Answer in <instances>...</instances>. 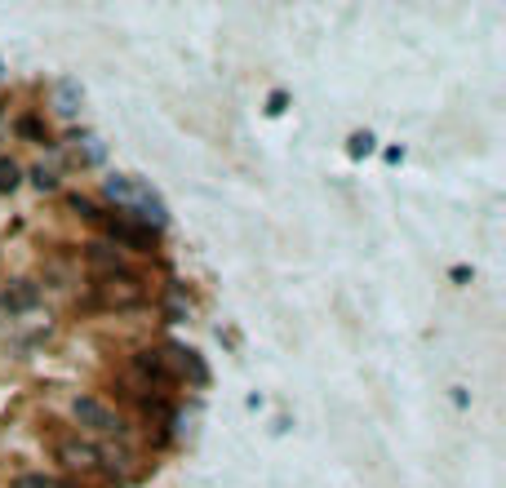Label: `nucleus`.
Here are the masks:
<instances>
[{
  "label": "nucleus",
  "instance_id": "9d476101",
  "mask_svg": "<svg viewBox=\"0 0 506 488\" xmlns=\"http://www.w3.org/2000/svg\"><path fill=\"white\" fill-rule=\"evenodd\" d=\"M54 107H58L63 116H71V111L80 107V85H76V80H58V85H54Z\"/></svg>",
  "mask_w": 506,
  "mask_h": 488
},
{
  "label": "nucleus",
  "instance_id": "0eeeda50",
  "mask_svg": "<svg viewBox=\"0 0 506 488\" xmlns=\"http://www.w3.org/2000/svg\"><path fill=\"white\" fill-rule=\"evenodd\" d=\"M102 191H107V200H111V205L134 209L138 200L147 196V182H142V178H129V174H116V178H107V182H102Z\"/></svg>",
  "mask_w": 506,
  "mask_h": 488
},
{
  "label": "nucleus",
  "instance_id": "39448f33",
  "mask_svg": "<svg viewBox=\"0 0 506 488\" xmlns=\"http://www.w3.org/2000/svg\"><path fill=\"white\" fill-rule=\"evenodd\" d=\"M134 373H138V378H142L147 386H151L156 395H160L165 386H173V382H178V378H173V369H169L165 351H151V347L134 351Z\"/></svg>",
  "mask_w": 506,
  "mask_h": 488
},
{
  "label": "nucleus",
  "instance_id": "a211bd4d",
  "mask_svg": "<svg viewBox=\"0 0 506 488\" xmlns=\"http://www.w3.org/2000/svg\"><path fill=\"white\" fill-rule=\"evenodd\" d=\"M284 107H289V94H284V89H275V94L267 98V111H271V116H280Z\"/></svg>",
  "mask_w": 506,
  "mask_h": 488
},
{
  "label": "nucleus",
  "instance_id": "f8f14e48",
  "mask_svg": "<svg viewBox=\"0 0 506 488\" xmlns=\"http://www.w3.org/2000/svg\"><path fill=\"white\" fill-rule=\"evenodd\" d=\"M102 156H107V151H102L98 138H76V160H80V165H102Z\"/></svg>",
  "mask_w": 506,
  "mask_h": 488
},
{
  "label": "nucleus",
  "instance_id": "1a4fd4ad",
  "mask_svg": "<svg viewBox=\"0 0 506 488\" xmlns=\"http://www.w3.org/2000/svg\"><path fill=\"white\" fill-rule=\"evenodd\" d=\"M36 302H40V284H36V280H9L5 293H0V307H5V311H32Z\"/></svg>",
  "mask_w": 506,
  "mask_h": 488
},
{
  "label": "nucleus",
  "instance_id": "f3484780",
  "mask_svg": "<svg viewBox=\"0 0 506 488\" xmlns=\"http://www.w3.org/2000/svg\"><path fill=\"white\" fill-rule=\"evenodd\" d=\"M18 134L32 142H49V134H45V125L36 120V116H18Z\"/></svg>",
  "mask_w": 506,
  "mask_h": 488
},
{
  "label": "nucleus",
  "instance_id": "dca6fc26",
  "mask_svg": "<svg viewBox=\"0 0 506 488\" xmlns=\"http://www.w3.org/2000/svg\"><path fill=\"white\" fill-rule=\"evenodd\" d=\"M369 151H373V134H369V129H365V134H351V142H346V156H351V160H365Z\"/></svg>",
  "mask_w": 506,
  "mask_h": 488
},
{
  "label": "nucleus",
  "instance_id": "20e7f679",
  "mask_svg": "<svg viewBox=\"0 0 506 488\" xmlns=\"http://www.w3.org/2000/svg\"><path fill=\"white\" fill-rule=\"evenodd\" d=\"M102 227H107V236L116 240V249H134V253H151V249H156V231H147L142 222L125 218V213L102 218Z\"/></svg>",
  "mask_w": 506,
  "mask_h": 488
},
{
  "label": "nucleus",
  "instance_id": "f03ea898",
  "mask_svg": "<svg viewBox=\"0 0 506 488\" xmlns=\"http://www.w3.org/2000/svg\"><path fill=\"white\" fill-rule=\"evenodd\" d=\"M71 418L80 422L85 431H94V435H125L120 413H116L111 404H102L98 395H76V400H71Z\"/></svg>",
  "mask_w": 506,
  "mask_h": 488
},
{
  "label": "nucleus",
  "instance_id": "ddd939ff",
  "mask_svg": "<svg viewBox=\"0 0 506 488\" xmlns=\"http://www.w3.org/2000/svg\"><path fill=\"white\" fill-rule=\"evenodd\" d=\"M67 205H71V213H80L85 222H102V218H107V213H102L89 196H80V191H76V196H67Z\"/></svg>",
  "mask_w": 506,
  "mask_h": 488
},
{
  "label": "nucleus",
  "instance_id": "6e6552de",
  "mask_svg": "<svg viewBox=\"0 0 506 488\" xmlns=\"http://www.w3.org/2000/svg\"><path fill=\"white\" fill-rule=\"evenodd\" d=\"M85 267L94 271V276H116V271H129V262L111 249V244H85Z\"/></svg>",
  "mask_w": 506,
  "mask_h": 488
},
{
  "label": "nucleus",
  "instance_id": "7ed1b4c3",
  "mask_svg": "<svg viewBox=\"0 0 506 488\" xmlns=\"http://www.w3.org/2000/svg\"><path fill=\"white\" fill-rule=\"evenodd\" d=\"M54 457L67 466V471H80V475H98L102 471V449L85 435H58L54 440Z\"/></svg>",
  "mask_w": 506,
  "mask_h": 488
},
{
  "label": "nucleus",
  "instance_id": "423d86ee",
  "mask_svg": "<svg viewBox=\"0 0 506 488\" xmlns=\"http://www.w3.org/2000/svg\"><path fill=\"white\" fill-rule=\"evenodd\" d=\"M165 360H169V369H173V378H187L191 386H209V364L201 360V351L165 347Z\"/></svg>",
  "mask_w": 506,
  "mask_h": 488
},
{
  "label": "nucleus",
  "instance_id": "2eb2a0df",
  "mask_svg": "<svg viewBox=\"0 0 506 488\" xmlns=\"http://www.w3.org/2000/svg\"><path fill=\"white\" fill-rule=\"evenodd\" d=\"M32 187H36V191H58V169H54V165H36V169H32Z\"/></svg>",
  "mask_w": 506,
  "mask_h": 488
},
{
  "label": "nucleus",
  "instance_id": "4468645a",
  "mask_svg": "<svg viewBox=\"0 0 506 488\" xmlns=\"http://www.w3.org/2000/svg\"><path fill=\"white\" fill-rule=\"evenodd\" d=\"M14 488H67L63 480H54V475H45V471H27V475H18Z\"/></svg>",
  "mask_w": 506,
  "mask_h": 488
},
{
  "label": "nucleus",
  "instance_id": "f257e3e1",
  "mask_svg": "<svg viewBox=\"0 0 506 488\" xmlns=\"http://www.w3.org/2000/svg\"><path fill=\"white\" fill-rule=\"evenodd\" d=\"M147 293H151V284L134 267L116 271V276H94V307H102V311H134L147 302Z\"/></svg>",
  "mask_w": 506,
  "mask_h": 488
},
{
  "label": "nucleus",
  "instance_id": "9b49d317",
  "mask_svg": "<svg viewBox=\"0 0 506 488\" xmlns=\"http://www.w3.org/2000/svg\"><path fill=\"white\" fill-rule=\"evenodd\" d=\"M18 182H23V165H18V160H9V156H0V196L18 191Z\"/></svg>",
  "mask_w": 506,
  "mask_h": 488
}]
</instances>
